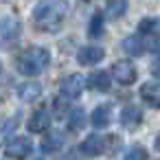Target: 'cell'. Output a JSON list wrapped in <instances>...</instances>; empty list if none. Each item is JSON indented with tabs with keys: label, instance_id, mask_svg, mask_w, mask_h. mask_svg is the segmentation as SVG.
Instances as JSON below:
<instances>
[{
	"label": "cell",
	"instance_id": "1",
	"mask_svg": "<svg viewBox=\"0 0 160 160\" xmlns=\"http://www.w3.org/2000/svg\"><path fill=\"white\" fill-rule=\"evenodd\" d=\"M66 13H68L66 0H38V5L33 7L35 29L44 31V33H55L62 29Z\"/></svg>",
	"mask_w": 160,
	"mask_h": 160
},
{
	"label": "cell",
	"instance_id": "2",
	"mask_svg": "<svg viewBox=\"0 0 160 160\" xmlns=\"http://www.w3.org/2000/svg\"><path fill=\"white\" fill-rule=\"evenodd\" d=\"M48 62H51V53H48L46 48H42V46H31V48H27V51L18 57L16 68H18V72H22V75H40V72L48 66Z\"/></svg>",
	"mask_w": 160,
	"mask_h": 160
},
{
	"label": "cell",
	"instance_id": "3",
	"mask_svg": "<svg viewBox=\"0 0 160 160\" xmlns=\"http://www.w3.org/2000/svg\"><path fill=\"white\" fill-rule=\"evenodd\" d=\"M20 38V22L18 18L13 16H7V18H0V46H13Z\"/></svg>",
	"mask_w": 160,
	"mask_h": 160
},
{
	"label": "cell",
	"instance_id": "4",
	"mask_svg": "<svg viewBox=\"0 0 160 160\" xmlns=\"http://www.w3.org/2000/svg\"><path fill=\"white\" fill-rule=\"evenodd\" d=\"M112 79H116L118 83L123 86H132L136 79H138V72H136V66L129 62V59H121L112 66Z\"/></svg>",
	"mask_w": 160,
	"mask_h": 160
},
{
	"label": "cell",
	"instance_id": "5",
	"mask_svg": "<svg viewBox=\"0 0 160 160\" xmlns=\"http://www.w3.org/2000/svg\"><path fill=\"white\" fill-rule=\"evenodd\" d=\"M2 147H5V156H9V158H24V156L31 153L33 142L29 138H24V136H18V138H9Z\"/></svg>",
	"mask_w": 160,
	"mask_h": 160
},
{
	"label": "cell",
	"instance_id": "6",
	"mask_svg": "<svg viewBox=\"0 0 160 160\" xmlns=\"http://www.w3.org/2000/svg\"><path fill=\"white\" fill-rule=\"evenodd\" d=\"M103 57H105V51H103L101 46H94V44L83 46V48H79V53H77V62H79L81 66H97L99 62H103Z\"/></svg>",
	"mask_w": 160,
	"mask_h": 160
},
{
	"label": "cell",
	"instance_id": "7",
	"mask_svg": "<svg viewBox=\"0 0 160 160\" xmlns=\"http://www.w3.org/2000/svg\"><path fill=\"white\" fill-rule=\"evenodd\" d=\"M83 86H86V81H83V77L81 75H68L64 81H62V97H66V99H75V97H79L81 92H83Z\"/></svg>",
	"mask_w": 160,
	"mask_h": 160
},
{
	"label": "cell",
	"instance_id": "8",
	"mask_svg": "<svg viewBox=\"0 0 160 160\" xmlns=\"http://www.w3.org/2000/svg\"><path fill=\"white\" fill-rule=\"evenodd\" d=\"M48 125H51V114H48V110H44V108L35 110V112L31 114V118L27 121V129H29L31 134L46 132V127H48Z\"/></svg>",
	"mask_w": 160,
	"mask_h": 160
},
{
	"label": "cell",
	"instance_id": "9",
	"mask_svg": "<svg viewBox=\"0 0 160 160\" xmlns=\"http://www.w3.org/2000/svg\"><path fill=\"white\" fill-rule=\"evenodd\" d=\"M105 142H108V138H103V136H99V134H90V136L81 142V151H83L86 156H99V153L105 151Z\"/></svg>",
	"mask_w": 160,
	"mask_h": 160
},
{
	"label": "cell",
	"instance_id": "10",
	"mask_svg": "<svg viewBox=\"0 0 160 160\" xmlns=\"http://www.w3.org/2000/svg\"><path fill=\"white\" fill-rule=\"evenodd\" d=\"M42 94V86L38 81H24L18 86V97L22 103H33L35 99H40Z\"/></svg>",
	"mask_w": 160,
	"mask_h": 160
},
{
	"label": "cell",
	"instance_id": "11",
	"mask_svg": "<svg viewBox=\"0 0 160 160\" xmlns=\"http://www.w3.org/2000/svg\"><path fill=\"white\" fill-rule=\"evenodd\" d=\"M140 99L145 101V105L149 108H158L160 105V90L156 81H147L140 86Z\"/></svg>",
	"mask_w": 160,
	"mask_h": 160
},
{
	"label": "cell",
	"instance_id": "12",
	"mask_svg": "<svg viewBox=\"0 0 160 160\" xmlns=\"http://www.w3.org/2000/svg\"><path fill=\"white\" fill-rule=\"evenodd\" d=\"M140 121H142V112H140L136 105H125V108L121 110V123H123V127L136 129V127L140 125Z\"/></svg>",
	"mask_w": 160,
	"mask_h": 160
},
{
	"label": "cell",
	"instance_id": "13",
	"mask_svg": "<svg viewBox=\"0 0 160 160\" xmlns=\"http://www.w3.org/2000/svg\"><path fill=\"white\" fill-rule=\"evenodd\" d=\"M110 83H112V77H110L108 70H97V72H92V75L88 77V86H90L92 90H97V92L110 90Z\"/></svg>",
	"mask_w": 160,
	"mask_h": 160
},
{
	"label": "cell",
	"instance_id": "14",
	"mask_svg": "<svg viewBox=\"0 0 160 160\" xmlns=\"http://www.w3.org/2000/svg\"><path fill=\"white\" fill-rule=\"evenodd\" d=\"M110 116H112V110H110V105H97L94 110H92V116H90V121H92V127H108L110 125Z\"/></svg>",
	"mask_w": 160,
	"mask_h": 160
},
{
	"label": "cell",
	"instance_id": "15",
	"mask_svg": "<svg viewBox=\"0 0 160 160\" xmlns=\"http://www.w3.org/2000/svg\"><path fill=\"white\" fill-rule=\"evenodd\" d=\"M18 123H20V116H11V118H7V121L0 123V147H2L13 136V132L18 129Z\"/></svg>",
	"mask_w": 160,
	"mask_h": 160
},
{
	"label": "cell",
	"instance_id": "16",
	"mask_svg": "<svg viewBox=\"0 0 160 160\" xmlns=\"http://www.w3.org/2000/svg\"><path fill=\"white\" fill-rule=\"evenodd\" d=\"M62 142H64V134H62V132H51V134L42 140V151H44V153H53V151H57V149L62 147Z\"/></svg>",
	"mask_w": 160,
	"mask_h": 160
},
{
	"label": "cell",
	"instance_id": "17",
	"mask_svg": "<svg viewBox=\"0 0 160 160\" xmlns=\"http://www.w3.org/2000/svg\"><path fill=\"white\" fill-rule=\"evenodd\" d=\"M123 48L127 51V55H132V57H138V55L145 51V40H140L138 35H129V38H125V42H123Z\"/></svg>",
	"mask_w": 160,
	"mask_h": 160
},
{
	"label": "cell",
	"instance_id": "18",
	"mask_svg": "<svg viewBox=\"0 0 160 160\" xmlns=\"http://www.w3.org/2000/svg\"><path fill=\"white\" fill-rule=\"evenodd\" d=\"M127 11V0H108V16L110 18H123Z\"/></svg>",
	"mask_w": 160,
	"mask_h": 160
},
{
	"label": "cell",
	"instance_id": "19",
	"mask_svg": "<svg viewBox=\"0 0 160 160\" xmlns=\"http://www.w3.org/2000/svg\"><path fill=\"white\" fill-rule=\"evenodd\" d=\"M83 125H86V112H83L81 108L72 110V114H70V121H68V127H70V132H79Z\"/></svg>",
	"mask_w": 160,
	"mask_h": 160
},
{
	"label": "cell",
	"instance_id": "20",
	"mask_svg": "<svg viewBox=\"0 0 160 160\" xmlns=\"http://www.w3.org/2000/svg\"><path fill=\"white\" fill-rule=\"evenodd\" d=\"M103 27H105V22H103L101 13H94V16H92V20H90V27H88L90 38H99V35L103 33Z\"/></svg>",
	"mask_w": 160,
	"mask_h": 160
},
{
	"label": "cell",
	"instance_id": "21",
	"mask_svg": "<svg viewBox=\"0 0 160 160\" xmlns=\"http://www.w3.org/2000/svg\"><path fill=\"white\" fill-rule=\"evenodd\" d=\"M138 31H140L142 35H153V33L158 31V20H156V18H142L140 24H138Z\"/></svg>",
	"mask_w": 160,
	"mask_h": 160
},
{
	"label": "cell",
	"instance_id": "22",
	"mask_svg": "<svg viewBox=\"0 0 160 160\" xmlns=\"http://www.w3.org/2000/svg\"><path fill=\"white\" fill-rule=\"evenodd\" d=\"M125 158H127V160H145V158H147V149L140 147V145H132V147L127 149Z\"/></svg>",
	"mask_w": 160,
	"mask_h": 160
}]
</instances>
